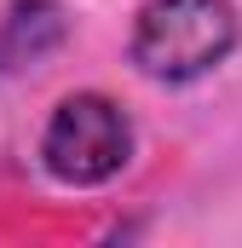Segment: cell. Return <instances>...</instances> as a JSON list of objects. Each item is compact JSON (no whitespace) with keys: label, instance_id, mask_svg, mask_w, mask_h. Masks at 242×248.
<instances>
[{"label":"cell","instance_id":"obj_2","mask_svg":"<svg viewBox=\"0 0 242 248\" xmlns=\"http://www.w3.org/2000/svg\"><path fill=\"white\" fill-rule=\"evenodd\" d=\"M133 162V122L104 93H69L41 127V168L63 190H98Z\"/></svg>","mask_w":242,"mask_h":248},{"label":"cell","instance_id":"obj_3","mask_svg":"<svg viewBox=\"0 0 242 248\" xmlns=\"http://www.w3.org/2000/svg\"><path fill=\"white\" fill-rule=\"evenodd\" d=\"M75 17L63 0H12L0 6V81L35 69L69 41Z\"/></svg>","mask_w":242,"mask_h":248},{"label":"cell","instance_id":"obj_1","mask_svg":"<svg viewBox=\"0 0 242 248\" xmlns=\"http://www.w3.org/2000/svg\"><path fill=\"white\" fill-rule=\"evenodd\" d=\"M242 41L231 0H144L127 35V63L156 87H190L213 75Z\"/></svg>","mask_w":242,"mask_h":248}]
</instances>
